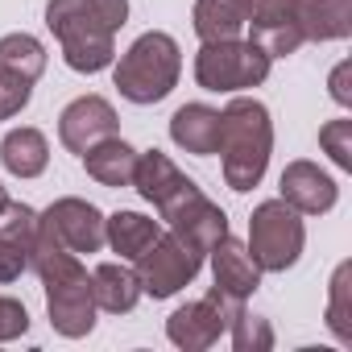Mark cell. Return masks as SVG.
Instances as JSON below:
<instances>
[{
	"instance_id": "6da1fadb",
	"label": "cell",
	"mask_w": 352,
	"mask_h": 352,
	"mask_svg": "<svg viewBox=\"0 0 352 352\" xmlns=\"http://www.w3.org/2000/svg\"><path fill=\"white\" fill-rule=\"evenodd\" d=\"M129 21V0H50L46 25L63 46V63L96 75L116 58V34Z\"/></svg>"
},
{
	"instance_id": "7a4b0ae2",
	"label": "cell",
	"mask_w": 352,
	"mask_h": 352,
	"mask_svg": "<svg viewBox=\"0 0 352 352\" xmlns=\"http://www.w3.org/2000/svg\"><path fill=\"white\" fill-rule=\"evenodd\" d=\"M30 265L38 270L46 286V315L54 331L67 340L87 336L96 327V294H91V274L83 270V261L38 232L30 249Z\"/></svg>"
},
{
	"instance_id": "3957f363",
	"label": "cell",
	"mask_w": 352,
	"mask_h": 352,
	"mask_svg": "<svg viewBox=\"0 0 352 352\" xmlns=\"http://www.w3.org/2000/svg\"><path fill=\"white\" fill-rule=\"evenodd\" d=\"M220 162H224V183L232 191H253L265 179V166L274 153V124H270V108L261 100L236 96L228 100V108L220 112V145H216Z\"/></svg>"
},
{
	"instance_id": "277c9868",
	"label": "cell",
	"mask_w": 352,
	"mask_h": 352,
	"mask_svg": "<svg viewBox=\"0 0 352 352\" xmlns=\"http://www.w3.org/2000/svg\"><path fill=\"white\" fill-rule=\"evenodd\" d=\"M179 71H183V54H179V42L162 30H149L141 34L116 63L112 79L120 87V96L129 104H157L174 91L179 83Z\"/></svg>"
},
{
	"instance_id": "5b68a950",
	"label": "cell",
	"mask_w": 352,
	"mask_h": 352,
	"mask_svg": "<svg viewBox=\"0 0 352 352\" xmlns=\"http://www.w3.org/2000/svg\"><path fill=\"white\" fill-rule=\"evenodd\" d=\"M302 245H307L302 216L286 199H265V204L253 208L249 253H253V261H257L261 274H286L290 265H298Z\"/></svg>"
},
{
	"instance_id": "8992f818",
	"label": "cell",
	"mask_w": 352,
	"mask_h": 352,
	"mask_svg": "<svg viewBox=\"0 0 352 352\" xmlns=\"http://www.w3.org/2000/svg\"><path fill=\"white\" fill-rule=\"evenodd\" d=\"M274 58L253 38H228V42H204L195 54V79L204 91H245L265 83Z\"/></svg>"
},
{
	"instance_id": "52a82bcc",
	"label": "cell",
	"mask_w": 352,
	"mask_h": 352,
	"mask_svg": "<svg viewBox=\"0 0 352 352\" xmlns=\"http://www.w3.org/2000/svg\"><path fill=\"white\" fill-rule=\"evenodd\" d=\"M204 270V253L195 245H187L179 232H162L141 257H137V278H141V294L149 298H170L183 286H191Z\"/></svg>"
},
{
	"instance_id": "ba28073f",
	"label": "cell",
	"mask_w": 352,
	"mask_h": 352,
	"mask_svg": "<svg viewBox=\"0 0 352 352\" xmlns=\"http://www.w3.org/2000/svg\"><path fill=\"white\" fill-rule=\"evenodd\" d=\"M38 232L54 245H63L67 253L83 257V253H100L104 249V216L96 204L87 199H54L42 216H38Z\"/></svg>"
},
{
	"instance_id": "9c48e42d",
	"label": "cell",
	"mask_w": 352,
	"mask_h": 352,
	"mask_svg": "<svg viewBox=\"0 0 352 352\" xmlns=\"http://www.w3.org/2000/svg\"><path fill=\"white\" fill-rule=\"evenodd\" d=\"M236 307H241L236 298H228V294H220V290L212 286L204 298H195V302L179 307V311L166 319V336H170V344H174V348L204 352V348L220 344V336L228 331V315H232Z\"/></svg>"
},
{
	"instance_id": "30bf717a",
	"label": "cell",
	"mask_w": 352,
	"mask_h": 352,
	"mask_svg": "<svg viewBox=\"0 0 352 352\" xmlns=\"http://www.w3.org/2000/svg\"><path fill=\"white\" fill-rule=\"evenodd\" d=\"M157 216L170 224V232H179L187 245H195L204 257L212 253V245L220 241V236H228V216H224V208H216L195 183L183 191V195H174L166 208H157Z\"/></svg>"
},
{
	"instance_id": "8fae6325",
	"label": "cell",
	"mask_w": 352,
	"mask_h": 352,
	"mask_svg": "<svg viewBox=\"0 0 352 352\" xmlns=\"http://www.w3.org/2000/svg\"><path fill=\"white\" fill-rule=\"evenodd\" d=\"M302 9H307V0H253L245 30H253V42L270 58H286L307 42Z\"/></svg>"
},
{
	"instance_id": "7c38bea8",
	"label": "cell",
	"mask_w": 352,
	"mask_h": 352,
	"mask_svg": "<svg viewBox=\"0 0 352 352\" xmlns=\"http://www.w3.org/2000/svg\"><path fill=\"white\" fill-rule=\"evenodd\" d=\"M120 120H116V108L104 100V96H79L63 108L58 116V141L71 149V153H87L96 141L104 137H116Z\"/></svg>"
},
{
	"instance_id": "4fadbf2b",
	"label": "cell",
	"mask_w": 352,
	"mask_h": 352,
	"mask_svg": "<svg viewBox=\"0 0 352 352\" xmlns=\"http://www.w3.org/2000/svg\"><path fill=\"white\" fill-rule=\"evenodd\" d=\"M282 199L298 212V216H327L340 199V187L331 174H323L315 162H290L282 170Z\"/></svg>"
},
{
	"instance_id": "5bb4252c",
	"label": "cell",
	"mask_w": 352,
	"mask_h": 352,
	"mask_svg": "<svg viewBox=\"0 0 352 352\" xmlns=\"http://www.w3.org/2000/svg\"><path fill=\"white\" fill-rule=\"evenodd\" d=\"M38 236V212L30 204H13L0 212V282H17L30 270V249Z\"/></svg>"
},
{
	"instance_id": "9a60e30c",
	"label": "cell",
	"mask_w": 352,
	"mask_h": 352,
	"mask_svg": "<svg viewBox=\"0 0 352 352\" xmlns=\"http://www.w3.org/2000/svg\"><path fill=\"white\" fill-rule=\"evenodd\" d=\"M212 274H216V290L236 302L253 298L261 286V270H257L249 245H241L236 236H220L212 245Z\"/></svg>"
},
{
	"instance_id": "2e32d148",
	"label": "cell",
	"mask_w": 352,
	"mask_h": 352,
	"mask_svg": "<svg viewBox=\"0 0 352 352\" xmlns=\"http://www.w3.org/2000/svg\"><path fill=\"white\" fill-rule=\"evenodd\" d=\"M133 187L141 191V199L145 204H153V208H166L174 195H183L187 187H191V179L174 166L162 149H145V153H137V170H133Z\"/></svg>"
},
{
	"instance_id": "e0dca14e",
	"label": "cell",
	"mask_w": 352,
	"mask_h": 352,
	"mask_svg": "<svg viewBox=\"0 0 352 352\" xmlns=\"http://www.w3.org/2000/svg\"><path fill=\"white\" fill-rule=\"evenodd\" d=\"M170 137H174V145L187 149V153L212 157L216 145H220V112L208 108V104H183L179 112L170 116Z\"/></svg>"
},
{
	"instance_id": "ac0fdd59",
	"label": "cell",
	"mask_w": 352,
	"mask_h": 352,
	"mask_svg": "<svg viewBox=\"0 0 352 352\" xmlns=\"http://www.w3.org/2000/svg\"><path fill=\"white\" fill-rule=\"evenodd\" d=\"M91 294H96V311L129 315L141 298V278L124 261H104L91 270Z\"/></svg>"
},
{
	"instance_id": "d6986e66",
	"label": "cell",
	"mask_w": 352,
	"mask_h": 352,
	"mask_svg": "<svg viewBox=\"0 0 352 352\" xmlns=\"http://www.w3.org/2000/svg\"><path fill=\"white\" fill-rule=\"evenodd\" d=\"M83 170L100 187H133V170H137V149L120 137H104L83 153Z\"/></svg>"
},
{
	"instance_id": "ffe728a7",
	"label": "cell",
	"mask_w": 352,
	"mask_h": 352,
	"mask_svg": "<svg viewBox=\"0 0 352 352\" xmlns=\"http://www.w3.org/2000/svg\"><path fill=\"white\" fill-rule=\"evenodd\" d=\"M253 0H195V34L199 42H228L241 38L249 25Z\"/></svg>"
},
{
	"instance_id": "44dd1931",
	"label": "cell",
	"mask_w": 352,
	"mask_h": 352,
	"mask_svg": "<svg viewBox=\"0 0 352 352\" xmlns=\"http://www.w3.org/2000/svg\"><path fill=\"white\" fill-rule=\"evenodd\" d=\"M157 236H162L157 220H149L141 212H116L104 220V245H112V253H120V261H137Z\"/></svg>"
},
{
	"instance_id": "7402d4cb",
	"label": "cell",
	"mask_w": 352,
	"mask_h": 352,
	"mask_svg": "<svg viewBox=\"0 0 352 352\" xmlns=\"http://www.w3.org/2000/svg\"><path fill=\"white\" fill-rule=\"evenodd\" d=\"M0 162H5V170L17 174V179H38L50 162V145L38 129L21 124V129L5 133V141H0Z\"/></svg>"
},
{
	"instance_id": "603a6c76",
	"label": "cell",
	"mask_w": 352,
	"mask_h": 352,
	"mask_svg": "<svg viewBox=\"0 0 352 352\" xmlns=\"http://www.w3.org/2000/svg\"><path fill=\"white\" fill-rule=\"evenodd\" d=\"M46 71V46L34 34H5L0 38V75H9L17 83H38Z\"/></svg>"
},
{
	"instance_id": "cb8c5ba5",
	"label": "cell",
	"mask_w": 352,
	"mask_h": 352,
	"mask_svg": "<svg viewBox=\"0 0 352 352\" xmlns=\"http://www.w3.org/2000/svg\"><path fill=\"white\" fill-rule=\"evenodd\" d=\"M307 42H340L352 34V0H307L302 9Z\"/></svg>"
},
{
	"instance_id": "d4e9b609",
	"label": "cell",
	"mask_w": 352,
	"mask_h": 352,
	"mask_svg": "<svg viewBox=\"0 0 352 352\" xmlns=\"http://www.w3.org/2000/svg\"><path fill=\"white\" fill-rule=\"evenodd\" d=\"M327 327L336 340L352 344V261H340L331 274V294H327Z\"/></svg>"
},
{
	"instance_id": "484cf974",
	"label": "cell",
	"mask_w": 352,
	"mask_h": 352,
	"mask_svg": "<svg viewBox=\"0 0 352 352\" xmlns=\"http://www.w3.org/2000/svg\"><path fill=\"white\" fill-rule=\"evenodd\" d=\"M228 331H232V348H236V352H265V348L274 344L270 323H265V319H257V315H249V311H245V302L228 315Z\"/></svg>"
},
{
	"instance_id": "4316f807",
	"label": "cell",
	"mask_w": 352,
	"mask_h": 352,
	"mask_svg": "<svg viewBox=\"0 0 352 352\" xmlns=\"http://www.w3.org/2000/svg\"><path fill=\"white\" fill-rule=\"evenodd\" d=\"M319 145L340 170H352V120H327L319 129Z\"/></svg>"
},
{
	"instance_id": "83f0119b",
	"label": "cell",
	"mask_w": 352,
	"mask_h": 352,
	"mask_svg": "<svg viewBox=\"0 0 352 352\" xmlns=\"http://www.w3.org/2000/svg\"><path fill=\"white\" fill-rule=\"evenodd\" d=\"M30 331V311L17 302V298H5L0 294V344L5 340H17Z\"/></svg>"
},
{
	"instance_id": "f1b7e54d",
	"label": "cell",
	"mask_w": 352,
	"mask_h": 352,
	"mask_svg": "<svg viewBox=\"0 0 352 352\" xmlns=\"http://www.w3.org/2000/svg\"><path fill=\"white\" fill-rule=\"evenodd\" d=\"M30 96H34L30 83H17V79H9V75H0V120L17 116V112L30 104Z\"/></svg>"
},
{
	"instance_id": "f546056e",
	"label": "cell",
	"mask_w": 352,
	"mask_h": 352,
	"mask_svg": "<svg viewBox=\"0 0 352 352\" xmlns=\"http://www.w3.org/2000/svg\"><path fill=\"white\" fill-rule=\"evenodd\" d=\"M348 75H352V63H340L336 71H331V100L336 104H352V87H348Z\"/></svg>"
},
{
	"instance_id": "4dcf8cb0",
	"label": "cell",
	"mask_w": 352,
	"mask_h": 352,
	"mask_svg": "<svg viewBox=\"0 0 352 352\" xmlns=\"http://www.w3.org/2000/svg\"><path fill=\"white\" fill-rule=\"evenodd\" d=\"M5 208H9V191H5V187H0V212H5Z\"/></svg>"
}]
</instances>
